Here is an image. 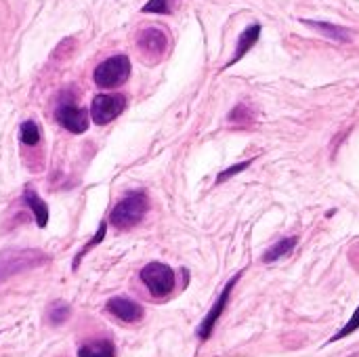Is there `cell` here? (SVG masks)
Listing matches in <instances>:
<instances>
[{"instance_id":"cell-1","label":"cell","mask_w":359,"mask_h":357,"mask_svg":"<svg viewBox=\"0 0 359 357\" xmlns=\"http://www.w3.org/2000/svg\"><path fill=\"white\" fill-rule=\"evenodd\" d=\"M50 261L48 255H44L42 250H34V248H8L0 252V284L6 282L8 278L46 265Z\"/></svg>"},{"instance_id":"cell-2","label":"cell","mask_w":359,"mask_h":357,"mask_svg":"<svg viewBox=\"0 0 359 357\" xmlns=\"http://www.w3.org/2000/svg\"><path fill=\"white\" fill-rule=\"evenodd\" d=\"M147 210H149V200L145 194H128L114 206L109 215V223L116 229H130L143 221Z\"/></svg>"},{"instance_id":"cell-3","label":"cell","mask_w":359,"mask_h":357,"mask_svg":"<svg viewBox=\"0 0 359 357\" xmlns=\"http://www.w3.org/2000/svg\"><path fill=\"white\" fill-rule=\"evenodd\" d=\"M130 76V59L126 55H114L95 67L93 80L99 88H116Z\"/></svg>"},{"instance_id":"cell-4","label":"cell","mask_w":359,"mask_h":357,"mask_svg":"<svg viewBox=\"0 0 359 357\" xmlns=\"http://www.w3.org/2000/svg\"><path fill=\"white\" fill-rule=\"evenodd\" d=\"M141 282L147 286V290L154 297L164 299L175 288V274L164 263H149L141 269Z\"/></svg>"},{"instance_id":"cell-5","label":"cell","mask_w":359,"mask_h":357,"mask_svg":"<svg viewBox=\"0 0 359 357\" xmlns=\"http://www.w3.org/2000/svg\"><path fill=\"white\" fill-rule=\"evenodd\" d=\"M137 46L147 63H158L168 50V36L158 27H145L137 36Z\"/></svg>"},{"instance_id":"cell-6","label":"cell","mask_w":359,"mask_h":357,"mask_svg":"<svg viewBox=\"0 0 359 357\" xmlns=\"http://www.w3.org/2000/svg\"><path fill=\"white\" fill-rule=\"evenodd\" d=\"M126 107V97L124 95H97L90 105V118L95 124L103 126L116 120Z\"/></svg>"},{"instance_id":"cell-7","label":"cell","mask_w":359,"mask_h":357,"mask_svg":"<svg viewBox=\"0 0 359 357\" xmlns=\"http://www.w3.org/2000/svg\"><path fill=\"white\" fill-rule=\"evenodd\" d=\"M240 278H242V274H236V278H231V280L227 282V286L223 288L221 297L217 299V303L210 307V311H208L206 318L202 320V324H200V328H198V339H200V341H208V339H210V335H212V330H215L219 318L223 316V311H225V307H227V303H229L231 290L236 288V284H238Z\"/></svg>"},{"instance_id":"cell-8","label":"cell","mask_w":359,"mask_h":357,"mask_svg":"<svg viewBox=\"0 0 359 357\" xmlns=\"http://www.w3.org/2000/svg\"><path fill=\"white\" fill-rule=\"evenodd\" d=\"M88 114L90 112H86L84 107H78L72 101H63V103H59V107L55 112V118L65 130H69L74 135H80V133H84L88 128Z\"/></svg>"},{"instance_id":"cell-9","label":"cell","mask_w":359,"mask_h":357,"mask_svg":"<svg viewBox=\"0 0 359 357\" xmlns=\"http://www.w3.org/2000/svg\"><path fill=\"white\" fill-rule=\"evenodd\" d=\"M107 311L111 316H116L118 320L126 322V324H135L143 318V307L130 299H124V297H116V299H109L107 301Z\"/></svg>"},{"instance_id":"cell-10","label":"cell","mask_w":359,"mask_h":357,"mask_svg":"<svg viewBox=\"0 0 359 357\" xmlns=\"http://www.w3.org/2000/svg\"><path fill=\"white\" fill-rule=\"evenodd\" d=\"M259 36H261V25H259V23H250V25L240 34L238 44H236V53H233V57L227 61V65H225V67H231L233 63L242 61V59L248 55V50L259 42Z\"/></svg>"},{"instance_id":"cell-11","label":"cell","mask_w":359,"mask_h":357,"mask_svg":"<svg viewBox=\"0 0 359 357\" xmlns=\"http://www.w3.org/2000/svg\"><path fill=\"white\" fill-rule=\"evenodd\" d=\"M305 25L322 32L324 36H328L330 40L334 42H349L351 40V34L347 27H341V25H334V23H328V21H316V19H301Z\"/></svg>"},{"instance_id":"cell-12","label":"cell","mask_w":359,"mask_h":357,"mask_svg":"<svg viewBox=\"0 0 359 357\" xmlns=\"http://www.w3.org/2000/svg\"><path fill=\"white\" fill-rule=\"evenodd\" d=\"M23 202L29 206V210L34 213V219H36V225L38 227H46L48 223V206L44 204V200H40V196L32 189V187H25L23 191Z\"/></svg>"},{"instance_id":"cell-13","label":"cell","mask_w":359,"mask_h":357,"mask_svg":"<svg viewBox=\"0 0 359 357\" xmlns=\"http://www.w3.org/2000/svg\"><path fill=\"white\" fill-rule=\"evenodd\" d=\"M297 242H299L297 236H290V238L280 240L278 244H273V246L263 255V263H273V261H278V259H282V257H288V255L294 250Z\"/></svg>"},{"instance_id":"cell-14","label":"cell","mask_w":359,"mask_h":357,"mask_svg":"<svg viewBox=\"0 0 359 357\" xmlns=\"http://www.w3.org/2000/svg\"><path fill=\"white\" fill-rule=\"evenodd\" d=\"M78 357H116V347L111 341L88 343L78 349Z\"/></svg>"},{"instance_id":"cell-15","label":"cell","mask_w":359,"mask_h":357,"mask_svg":"<svg viewBox=\"0 0 359 357\" xmlns=\"http://www.w3.org/2000/svg\"><path fill=\"white\" fill-rule=\"evenodd\" d=\"M19 139L23 145H38L40 141V128L34 120H25L19 128Z\"/></svg>"},{"instance_id":"cell-16","label":"cell","mask_w":359,"mask_h":357,"mask_svg":"<svg viewBox=\"0 0 359 357\" xmlns=\"http://www.w3.org/2000/svg\"><path fill=\"white\" fill-rule=\"evenodd\" d=\"M69 314H72L69 305L63 303V301H57V303H53V305L48 307V322H50L53 326H61L63 322H67Z\"/></svg>"},{"instance_id":"cell-17","label":"cell","mask_w":359,"mask_h":357,"mask_svg":"<svg viewBox=\"0 0 359 357\" xmlns=\"http://www.w3.org/2000/svg\"><path fill=\"white\" fill-rule=\"evenodd\" d=\"M229 122H233V124H250V122H252V112L248 109L246 103H240V105H236V107L231 109Z\"/></svg>"},{"instance_id":"cell-18","label":"cell","mask_w":359,"mask_h":357,"mask_svg":"<svg viewBox=\"0 0 359 357\" xmlns=\"http://www.w3.org/2000/svg\"><path fill=\"white\" fill-rule=\"evenodd\" d=\"M105 229H107V223H101V225H99V229H97V234H95V238H93V240H90V242H88V244L78 252V257H76V261H74V269H78V265H80L82 257H84L90 248H95L99 242H103V238H105Z\"/></svg>"},{"instance_id":"cell-19","label":"cell","mask_w":359,"mask_h":357,"mask_svg":"<svg viewBox=\"0 0 359 357\" xmlns=\"http://www.w3.org/2000/svg\"><path fill=\"white\" fill-rule=\"evenodd\" d=\"M358 328H359V305H358V309H355V314L351 316V320H349V322H347V324H345V326H343V328H341V330H339L330 341H332V343H334V341H341V339H345V337L353 335Z\"/></svg>"},{"instance_id":"cell-20","label":"cell","mask_w":359,"mask_h":357,"mask_svg":"<svg viewBox=\"0 0 359 357\" xmlns=\"http://www.w3.org/2000/svg\"><path fill=\"white\" fill-rule=\"evenodd\" d=\"M143 13H170L172 0H149L143 8Z\"/></svg>"},{"instance_id":"cell-21","label":"cell","mask_w":359,"mask_h":357,"mask_svg":"<svg viewBox=\"0 0 359 357\" xmlns=\"http://www.w3.org/2000/svg\"><path fill=\"white\" fill-rule=\"evenodd\" d=\"M250 166V160H246V162H240V164H233V166H229L227 170H223L219 177H217V183H225L227 179H231L233 175H240L242 170H246Z\"/></svg>"}]
</instances>
